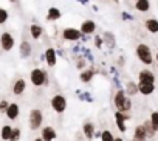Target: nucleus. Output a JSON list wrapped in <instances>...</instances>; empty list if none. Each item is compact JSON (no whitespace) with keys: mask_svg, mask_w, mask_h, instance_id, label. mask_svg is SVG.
<instances>
[{"mask_svg":"<svg viewBox=\"0 0 158 141\" xmlns=\"http://www.w3.org/2000/svg\"><path fill=\"white\" fill-rule=\"evenodd\" d=\"M110 73H113V75L116 73V68H115V67H110Z\"/></svg>","mask_w":158,"mask_h":141,"instance_id":"obj_45","label":"nucleus"},{"mask_svg":"<svg viewBox=\"0 0 158 141\" xmlns=\"http://www.w3.org/2000/svg\"><path fill=\"white\" fill-rule=\"evenodd\" d=\"M115 141H124V139H123L121 136H115Z\"/></svg>","mask_w":158,"mask_h":141,"instance_id":"obj_46","label":"nucleus"},{"mask_svg":"<svg viewBox=\"0 0 158 141\" xmlns=\"http://www.w3.org/2000/svg\"><path fill=\"white\" fill-rule=\"evenodd\" d=\"M132 141H146V139H139V138H133Z\"/></svg>","mask_w":158,"mask_h":141,"instance_id":"obj_47","label":"nucleus"},{"mask_svg":"<svg viewBox=\"0 0 158 141\" xmlns=\"http://www.w3.org/2000/svg\"><path fill=\"white\" fill-rule=\"evenodd\" d=\"M30 79H31V84L34 87H44V85H48L50 81H48V73L45 72L44 68H33L31 73H30Z\"/></svg>","mask_w":158,"mask_h":141,"instance_id":"obj_3","label":"nucleus"},{"mask_svg":"<svg viewBox=\"0 0 158 141\" xmlns=\"http://www.w3.org/2000/svg\"><path fill=\"white\" fill-rule=\"evenodd\" d=\"M155 92V84H149V82H138V93H141L143 96H149Z\"/></svg>","mask_w":158,"mask_h":141,"instance_id":"obj_17","label":"nucleus"},{"mask_svg":"<svg viewBox=\"0 0 158 141\" xmlns=\"http://www.w3.org/2000/svg\"><path fill=\"white\" fill-rule=\"evenodd\" d=\"M138 82H149V84H155V75L153 72H150L149 68H144L138 73Z\"/></svg>","mask_w":158,"mask_h":141,"instance_id":"obj_12","label":"nucleus"},{"mask_svg":"<svg viewBox=\"0 0 158 141\" xmlns=\"http://www.w3.org/2000/svg\"><path fill=\"white\" fill-rule=\"evenodd\" d=\"M56 54L57 56H64V50L62 48H56Z\"/></svg>","mask_w":158,"mask_h":141,"instance_id":"obj_42","label":"nucleus"},{"mask_svg":"<svg viewBox=\"0 0 158 141\" xmlns=\"http://www.w3.org/2000/svg\"><path fill=\"white\" fill-rule=\"evenodd\" d=\"M81 53H82V57H84V59H87L90 64H93V62H95V57H93L92 51H90L87 47H81Z\"/></svg>","mask_w":158,"mask_h":141,"instance_id":"obj_28","label":"nucleus"},{"mask_svg":"<svg viewBox=\"0 0 158 141\" xmlns=\"http://www.w3.org/2000/svg\"><path fill=\"white\" fill-rule=\"evenodd\" d=\"M76 2H79L81 5H84V6H87L89 3H90V0H76Z\"/></svg>","mask_w":158,"mask_h":141,"instance_id":"obj_40","label":"nucleus"},{"mask_svg":"<svg viewBox=\"0 0 158 141\" xmlns=\"http://www.w3.org/2000/svg\"><path fill=\"white\" fill-rule=\"evenodd\" d=\"M40 138L44 141H54L56 139V130L51 126H45L40 132Z\"/></svg>","mask_w":158,"mask_h":141,"instance_id":"obj_18","label":"nucleus"},{"mask_svg":"<svg viewBox=\"0 0 158 141\" xmlns=\"http://www.w3.org/2000/svg\"><path fill=\"white\" fill-rule=\"evenodd\" d=\"M143 126H144V129H146V133H147V138H153L155 136V129H153V126H152V122H150V119H147V121H144L143 122Z\"/></svg>","mask_w":158,"mask_h":141,"instance_id":"obj_27","label":"nucleus"},{"mask_svg":"<svg viewBox=\"0 0 158 141\" xmlns=\"http://www.w3.org/2000/svg\"><path fill=\"white\" fill-rule=\"evenodd\" d=\"M150 122H152L155 132H158V110H155V112L150 113Z\"/></svg>","mask_w":158,"mask_h":141,"instance_id":"obj_32","label":"nucleus"},{"mask_svg":"<svg viewBox=\"0 0 158 141\" xmlns=\"http://www.w3.org/2000/svg\"><path fill=\"white\" fill-rule=\"evenodd\" d=\"M5 113H6V118H8V119H11V121L17 119V118H19V113H20V107H19V104H16V102H10V106H8V109L5 110Z\"/></svg>","mask_w":158,"mask_h":141,"instance_id":"obj_15","label":"nucleus"},{"mask_svg":"<svg viewBox=\"0 0 158 141\" xmlns=\"http://www.w3.org/2000/svg\"><path fill=\"white\" fill-rule=\"evenodd\" d=\"M135 54L138 57V60L144 65H152L153 64V53L152 48L147 44H138L135 48Z\"/></svg>","mask_w":158,"mask_h":141,"instance_id":"obj_2","label":"nucleus"},{"mask_svg":"<svg viewBox=\"0 0 158 141\" xmlns=\"http://www.w3.org/2000/svg\"><path fill=\"white\" fill-rule=\"evenodd\" d=\"M19 51H20V57L22 59H28L31 56V53H33V47H31V44L27 39H23L20 42V45H19Z\"/></svg>","mask_w":158,"mask_h":141,"instance_id":"obj_14","label":"nucleus"},{"mask_svg":"<svg viewBox=\"0 0 158 141\" xmlns=\"http://www.w3.org/2000/svg\"><path fill=\"white\" fill-rule=\"evenodd\" d=\"M155 60L158 62V51H156V54H155Z\"/></svg>","mask_w":158,"mask_h":141,"instance_id":"obj_49","label":"nucleus"},{"mask_svg":"<svg viewBox=\"0 0 158 141\" xmlns=\"http://www.w3.org/2000/svg\"><path fill=\"white\" fill-rule=\"evenodd\" d=\"M96 72H98V70H96L95 67L84 68L82 72H81V75H79V79H81V82H84V84H89V82H92V79L95 78Z\"/></svg>","mask_w":158,"mask_h":141,"instance_id":"obj_10","label":"nucleus"},{"mask_svg":"<svg viewBox=\"0 0 158 141\" xmlns=\"http://www.w3.org/2000/svg\"><path fill=\"white\" fill-rule=\"evenodd\" d=\"M124 62H126V59H124L123 56H119V59H118V65H119V67H123V65H124Z\"/></svg>","mask_w":158,"mask_h":141,"instance_id":"obj_41","label":"nucleus"},{"mask_svg":"<svg viewBox=\"0 0 158 141\" xmlns=\"http://www.w3.org/2000/svg\"><path fill=\"white\" fill-rule=\"evenodd\" d=\"M42 122H44V113H42V110L40 109H31L30 116H28V126H30V129L31 130H37V129H40Z\"/></svg>","mask_w":158,"mask_h":141,"instance_id":"obj_4","label":"nucleus"},{"mask_svg":"<svg viewBox=\"0 0 158 141\" xmlns=\"http://www.w3.org/2000/svg\"><path fill=\"white\" fill-rule=\"evenodd\" d=\"M121 19H123V20H129V22H132V20H135V16H132V14L127 13V11H123V13H121Z\"/></svg>","mask_w":158,"mask_h":141,"instance_id":"obj_36","label":"nucleus"},{"mask_svg":"<svg viewBox=\"0 0 158 141\" xmlns=\"http://www.w3.org/2000/svg\"><path fill=\"white\" fill-rule=\"evenodd\" d=\"M71 51H73V54H79V53H81V44H79V40H77V44L73 47Z\"/></svg>","mask_w":158,"mask_h":141,"instance_id":"obj_38","label":"nucleus"},{"mask_svg":"<svg viewBox=\"0 0 158 141\" xmlns=\"http://www.w3.org/2000/svg\"><path fill=\"white\" fill-rule=\"evenodd\" d=\"M16 45V39L10 31H3L0 34V48L3 51H11Z\"/></svg>","mask_w":158,"mask_h":141,"instance_id":"obj_7","label":"nucleus"},{"mask_svg":"<svg viewBox=\"0 0 158 141\" xmlns=\"http://www.w3.org/2000/svg\"><path fill=\"white\" fill-rule=\"evenodd\" d=\"M135 10L138 13H149L150 11V0H135Z\"/></svg>","mask_w":158,"mask_h":141,"instance_id":"obj_22","label":"nucleus"},{"mask_svg":"<svg viewBox=\"0 0 158 141\" xmlns=\"http://www.w3.org/2000/svg\"><path fill=\"white\" fill-rule=\"evenodd\" d=\"M62 17V11L56 6H50L48 11H47V20L48 22H56Z\"/></svg>","mask_w":158,"mask_h":141,"instance_id":"obj_20","label":"nucleus"},{"mask_svg":"<svg viewBox=\"0 0 158 141\" xmlns=\"http://www.w3.org/2000/svg\"><path fill=\"white\" fill-rule=\"evenodd\" d=\"M8 2H11V3H17L19 0H8Z\"/></svg>","mask_w":158,"mask_h":141,"instance_id":"obj_48","label":"nucleus"},{"mask_svg":"<svg viewBox=\"0 0 158 141\" xmlns=\"http://www.w3.org/2000/svg\"><path fill=\"white\" fill-rule=\"evenodd\" d=\"M82 133L87 139H95V124L92 122H85L82 126Z\"/></svg>","mask_w":158,"mask_h":141,"instance_id":"obj_23","label":"nucleus"},{"mask_svg":"<svg viewBox=\"0 0 158 141\" xmlns=\"http://www.w3.org/2000/svg\"><path fill=\"white\" fill-rule=\"evenodd\" d=\"M8 19H10V13H8V10L0 8V25L6 23V22H8Z\"/></svg>","mask_w":158,"mask_h":141,"instance_id":"obj_29","label":"nucleus"},{"mask_svg":"<svg viewBox=\"0 0 158 141\" xmlns=\"http://www.w3.org/2000/svg\"><path fill=\"white\" fill-rule=\"evenodd\" d=\"M77 95H79V99L81 101H87V102H93V98H92V95L89 93V92H84V93H81V92H76Z\"/></svg>","mask_w":158,"mask_h":141,"instance_id":"obj_33","label":"nucleus"},{"mask_svg":"<svg viewBox=\"0 0 158 141\" xmlns=\"http://www.w3.org/2000/svg\"><path fill=\"white\" fill-rule=\"evenodd\" d=\"M96 28H98V23H96L95 20H92V19H87V20H84V22L81 23V27H79V31H81L82 34L92 36V34L96 33Z\"/></svg>","mask_w":158,"mask_h":141,"instance_id":"obj_8","label":"nucleus"},{"mask_svg":"<svg viewBox=\"0 0 158 141\" xmlns=\"http://www.w3.org/2000/svg\"><path fill=\"white\" fill-rule=\"evenodd\" d=\"M34 141H44V139H42V138H40V136H39V138H36V139H34Z\"/></svg>","mask_w":158,"mask_h":141,"instance_id":"obj_50","label":"nucleus"},{"mask_svg":"<svg viewBox=\"0 0 158 141\" xmlns=\"http://www.w3.org/2000/svg\"><path fill=\"white\" fill-rule=\"evenodd\" d=\"M81 36L82 33L79 31V28H73V27H67L60 33L62 40H67V42H77V40H81Z\"/></svg>","mask_w":158,"mask_h":141,"instance_id":"obj_5","label":"nucleus"},{"mask_svg":"<svg viewBox=\"0 0 158 141\" xmlns=\"http://www.w3.org/2000/svg\"><path fill=\"white\" fill-rule=\"evenodd\" d=\"M144 28L150 33V34H158V19L155 17H149L144 20Z\"/></svg>","mask_w":158,"mask_h":141,"instance_id":"obj_19","label":"nucleus"},{"mask_svg":"<svg viewBox=\"0 0 158 141\" xmlns=\"http://www.w3.org/2000/svg\"><path fill=\"white\" fill-rule=\"evenodd\" d=\"M92 10H93L95 13H98V11H99V8H98V5H92Z\"/></svg>","mask_w":158,"mask_h":141,"instance_id":"obj_43","label":"nucleus"},{"mask_svg":"<svg viewBox=\"0 0 158 141\" xmlns=\"http://www.w3.org/2000/svg\"><path fill=\"white\" fill-rule=\"evenodd\" d=\"M102 39H104V45L109 48V50H113L116 47V37L112 31H104L102 34Z\"/></svg>","mask_w":158,"mask_h":141,"instance_id":"obj_16","label":"nucleus"},{"mask_svg":"<svg viewBox=\"0 0 158 141\" xmlns=\"http://www.w3.org/2000/svg\"><path fill=\"white\" fill-rule=\"evenodd\" d=\"M11 133H13V126H3L2 130H0V138H2L3 141H10L11 138Z\"/></svg>","mask_w":158,"mask_h":141,"instance_id":"obj_25","label":"nucleus"},{"mask_svg":"<svg viewBox=\"0 0 158 141\" xmlns=\"http://www.w3.org/2000/svg\"><path fill=\"white\" fill-rule=\"evenodd\" d=\"M44 54H45V62H47V65H48V67H54V65H56V62H57L56 48L48 47V48L44 51Z\"/></svg>","mask_w":158,"mask_h":141,"instance_id":"obj_13","label":"nucleus"},{"mask_svg":"<svg viewBox=\"0 0 158 141\" xmlns=\"http://www.w3.org/2000/svg\"><path fill=\"white\" fill-rule=\"evenodd\" d=\"M113 104L116 107L118 112H123V113H127L132 110V101H130V96L126 95L124 89H118V92L115 93L113 96Z\"/></svg>","mask_w":158,"mask_h":141,"instance_id":"obj_1","label":"nucleus"},{"mask_svg":"<svg viewBox=\"0 0 158 141\" xmlns=\"http://www.w3.org/2000/svg\"><path fill=\"white\" fill-rule=\"evenodd\" d=\"M156 67H158V64H156Z\"/></svg>","mask_w":158,"mask_h":141,"instance_id":"obj_52","label":"nucleus"},{"mask_svg":"<svg viewBox=\"0 0 158 141\" xmlns=\"http://www.w3.org/2000/svg\"><path fill=\"white\" fill-rule=\"evenodd\" d=\"M76 68H79L82 72L84 68H87V59H84L82 56H79V59H77V62H76Z\"/></svg>","mask_w":158,"mask_h":141,"instance_id":"obj_34","label":"nucleus"},{"mask_svg":"<svg viewBox=\"0 0 158 141\" xmlns=\"http://www.w3.org/2000/svg\"><path fill=\"white\" fill-rule=\"evenodd\" d=\"M130 116L129 115H126V113H123V112H115V121H116V127H118V130L119 132H126L127 130V126H126V121L129 119Z\"/></svg>","mask_w":158,"mask_h":141,"instance_id":"obj_9","label":"nucleus"},{"mask_svg":"<svg viewBox=\"0 0 158 141\" xmlns=\"http://www.w3.org/2000/svg\"><path fill=\"white\" fill-rule=\"evenodd\" d=\"M89 40H92V36H89V34H82L81 36V42H89Z\"/></svg>","mask_w":158,"mask_h":141,"instance_id":"obj_39","label":"nucleus"},{"mask_svg":"<svg viewBox=\"0 0 158 141\" xmlns=\"http://www.w3.org/2000/svg\"><path fill=\"white\" fill-rule=\"evenodd\" d=\"M133 138H139V139H147V133H146V129L143 124L136 126L135 130H133Z\"/></svg>","mask_w":158,"mask_h":141,"instance_id":"obj_26","label":"nucleus"},{"mask_svg":"<svg viewBox=\"0 0 158 141\" xmlns=\"http://www.w3.org/2000/svg\"><path fill=\"white\" fill-rule=\"evenodd\" d=\"M112 2H113V3H119V0H112Z\"/></svg>","mask_w":158,"mask_h":141,"instance_id":"obj_51","label":"nucleus"},{"mask_svg":"<svg viewBox=\"0 0 158 141\" xmlns=\"http://www.w3.org/2000/svg\"><path fill=\"white\" fill-rule=\"evenodd\" d=\"M93 42H95V47H96L98 50H101V48L104 47V39H102V36H99V34H96V36L93 37Z\"/></svg>","mask_w":158,"mask_h":141,"instance_id":"obj_35","label":"nucleus"},{"mask_svg":"<svg viewBox=\"0 0 158 141\" xmlns=\"http://www.w3.org/2000/svg\"><path fill=\"white\" fill-rule=\"evenodd\" d=\"M101 141H115V136L110 130H102L101 132Z\"/></svg>","mask_w":158,"mask_h":141,"instance_id":"obj_30","label":"nucleus"},{"mask_svg":"<svg viewBox=\"0 0 158 141\" xmlns=\"http://www.w3.org/2000/svg\"><path fill=\"white\" fill-rule=\"evenodd\" d=\"M20 136H22V130H20L19 127H13V133H11L10 141H19Z\"/></svg>","mask_w":158,"mask_h":141,"instance_id":"obj_31","label":"nucleus"},{"mask_svg":"<svg viewBox=\"0 0 158 141\" xmlns=\"http://www.w3.org/2000/svg\"><path fill=\"white\" fill-rule=\"evenodd\" d=\"M124 92H126V95H127V96H135V95L138 93V84H136V82H133V81H129V82L126 84Z\"/></svg>","mask_w":158,"mask_h":141,"instance_id":"obj_24","label":"nucleus"},{"mask_svg":"<svg viewBox=\"0 0 158 141\" xmlns=\"http://www.w3.org/2000/svg\"><path fill=\"white\" fill-rule=\"evenodd\" d=\"M8 106H10V102L6 99H2V101H0V112H5L8 109Z\"/></svg>","mask_w":158,"mask_h":141,"instance_id":"obj_37","label":"nucleus"},{"mask_svg":"<svg viewBox=\"0 0 158 141\" xmlns=\"http://www.w3.org/2000/svg\"><path fill=\"white\" fill-rule=\"evenodd\" d=\"M50 106H51V109L56 113L62 115L65 112V109H67V98L64 95H54L51 98V101H50Z\"/></svg>","mask_w":158,"mask_h":141,"instance_id":"obj_6","label":"nucleus"},{"mask_svg":"<svg viewBox=\"0 0 158 141\" xmlns=\"http://www.w3.org/2000/svg\"><path fill=\"white\" fill-rule=\"evenodd\" d=\"M30 34H31V37H33L34 40L40 39L42 34H44V27L39 25V23H31V25H30Z\"/></svg>","mask_w":158,"mask_h":141,"instance_id":"obj_21","label":"nucleus"},{"mask_svg":"<svg viewBox=\"0 0 158 141\" xmlns=\"http://www.w3.org/2000/svg\"><path fill=\"white\" fill-rule=\"evenodd\" d=\"M95 138H101V132H96L95 130Z\"/></svg>","mask_w":158,"mask_h":141,"instance_id":"obj_44","label":"nucleus"},{"mask_svg":"<svg viewBox=\"0 0 158 141\" xmlns=\"http://www.w3.org/2000/svg\"><path fill=\"white\" fill-rule=\"evenodd\" d=\"M25 90H27V81H25L23 78H19V79H16V81L13 82V89H11L13 95L20 96V95L25 93Z\"/></svg>","mask_w":158,"mask_h":141,"instance_id":"obj_11","label":"nucleus"}]
</instances>
